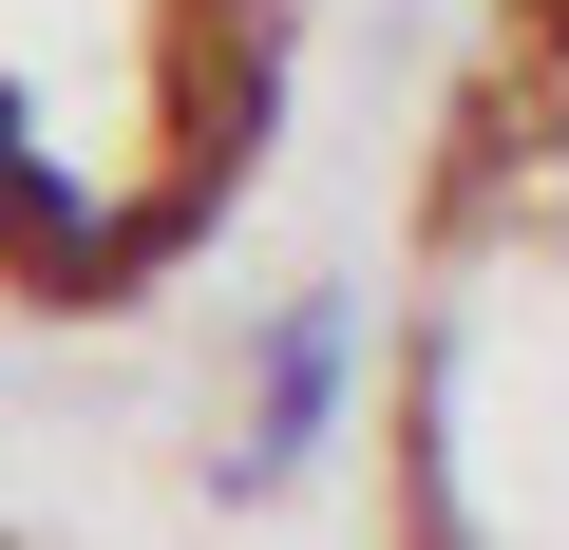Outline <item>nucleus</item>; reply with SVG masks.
<instances>
[{
	"label": "nucleus",
	"mask_w": 569,
	"mask_h": 550,
	"mask_svg": "<svg viewBox=\"0 0 569 550\" xmlns=\"http://www.w3.org/2000/svg\"><path fill=\"white\" fill-rule=\"evenodd\" d=\"M342 399H361V304H342V286H305V304L247 342V437H228V493H284V474L342 437Z\"/></svg>",
	"instance_id": "f257e3e1"
},
{
	"label": "nucleus",
	"mask_w": 569,
	"mask_h": 550,
	"mask_svg": "<svg viewBox=\"0 0 569 550\" xmlns=\"http://www.w3.org/2000/svg\"><path fill=\"white\" fill-rule=\"evenodd\" d=\"M0 266H20L39 304H114L133 266H152V209H114V190H77V171L39 152L20 190H0Z\"/></svg>",
	"instance_id": "f03ea898"
},
{
	"label": "nucleus",
	"mask_w": 569,
	"mask_h": 550,
	"mask_svg": "<svg viewBox=\"0 0 569 550\" xmlns=\"http://www.w3.org/2000/svg\"><path fill=\"white\" fill-rule=\"evenodd\" d=\"M20 171H39V96L0 77V190H20Z\"/></svg>",
	"instance_id": "7ed1b4c3"
},
{
	"label": "nucleus",
	"mask_w": 569,
	"mask_h": 550,
	"mask_svg": "<svg viewBox=\"0 0 569 550\" xmlns=\"http://www.w3.org/2000/svg\"><path fill=\"white\" fill-rule=\"evenodd\" d=\"M190 20H266V0H190Z\"/></svg>",
	"instance_id": "20e7f679"
}]
</instances>
